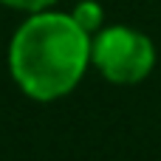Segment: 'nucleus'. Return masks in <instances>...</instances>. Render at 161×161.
Returning <instances> with one entry per match:
<instances>
[{"instance_id":"nucleus-3","label":"nucleus","mask_w":161,"mask_h":161,"mask_svg":"<svg viewBox=\"0 0 161 161\" xmlns=\"http://www.w3.org/2000/svg\"><path fill=\"white\" fill-rule=\"evenodd\" d=\"M71 17H74V23H76L85 34H96V31L102 28L105 11H102V6L93 3V0H82V3H76V8L71 11Z\"/></svg>"},{"instance_id":"nucleus-1","label":"nucleus","mask_w":161,"mask_h":161,"mask_svg":"<svg viewBox=\"0 0 161 161\" xmlns=\"http://www.w3.org/2000/svg\"><path fill=\"white\" fill-rule=\"evenodd\" d=\"M91 62V34L71 14L40 11L11 37L8 68L20 91L37 102H54L76 88Z\"/></svg>"},{"instance_id":"nucleus-2","label":"nucleus","mask_w":161,"mask_h":161,"mask_svg":"<svg viewBox=\"0 0 161 161\" xmlns=\"http://www.w3.org/2000/svg\"><path fill=\"white\" fill-rule=\"evenodd\" d=\"M91 62L108 82L136 85L153 71L156 48H153L150 37L142 31L127 28V25H110L93 37Z\"/></svg>"},{"instance_id":"nucleus-4","label":"nucleus","mask_w":161,"mask_h":161,"mask_svg":"<svg viewBox=\"0 0 161 161\" xmlns=\"http://www.w3.org/2000/svg\"><path fill=\"white\" fill-rule=\"evenodd\" d=\"M0 3H6V6H11V8H20V11L40 14V11H48V6L57 3V0H0Z\"/></svg>"}]
</instances>
